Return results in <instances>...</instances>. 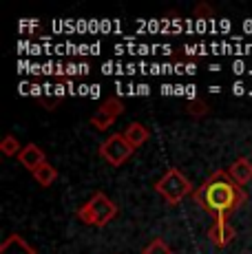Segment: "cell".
I'll return each instance as SVG.
<instances>
[{"instance_id":"4fadbf2b","label":"cell","mask_w":252,"mask_h":254,"mask_svg":"<svg viewBox=\"0 0 252 254\" xmlns=\"http://www.w3.org/2000/svg\"><path fill=\"white\" fill-rule=\"evenodd\" d=\"M142 254H173V250H171V246H168L164 239H153V241L144 248Z\"/></svg>"},{"instance_id":"5bb4252c","label":"cell","mask_w":252,"mask_h":254,"mask_svg":"<svg viewBox=\"0 0 252 254\" xmlns=\"http://www.w3.org/2000/svg\"><path fill=\"white\" fill-rule=\"evenodd\" d=\"M188 113H190V115H195V117H199V115H206V113H208V106L203 104L201 100H195V102H192L190 106H188Z\"/></svg>"},{"instance_id":"6da1fadb","label":"cell","mask_w":252,"mask_h":254,"mask_svg":"<svg viewBox=\"0 0 252 254\" xmlns=\"http://www.w3.org/2000/svg\"><path fill=\"white\" fill-rule=\"evenodd\" d=\"M192 199L215 217V221H228L230 214L246 203L248 194L239 184L232 182L228 170H217L192 192Z\"/></svg>"},{"instance_id":"52a82bcc","label":"cell","mask_w":252,"mask_h":254,"mask_svg":"<svg viewBox=\"0 0 252 254\" xmlns=\"http://www.w3.org/2000/svg\"><path fill=\"white\" fill-rule=\"evenodd\" d=\"M228 175L232 177V182L239 184L241 188H244L246 184L252 182V162H250L248 157L235 159V162L230 164V168H228Z\"/></svg>"},{"instance_id":"7a4b0ae2","label":"cell","mask_w":252,"mask_h":254,"mask_svg":"<svg viewBox=\"0 0 252 254\" xmlns=\"http://www.w3.org/2000/svg\"><path fill=\"white\" fill-rule=\"evenodd\" d=\"M115 214H118V206L104 192H95L89 201L77 208V219L82 223H86V226H95V228H104L106 223L113 221Z\"/></svg>"},{"instance_id":"3957f363","label":"cell","mask_w":252,"mask_h":254,"mask_svg":"<svg viewBox=\"0 0 252 254\" xmlns=\"http://www.w3.org/2000/svg\"><path fill=\"white\" fill-rule=\"evenodd\" d=\"M153 188H155V192H157L166 203H171V206H177L184 197H188V194L192 197V192H195V190H192V184L188 182V177L177 168H168L166 173L155 182Z\"/></svg>"},{"instance_id":"8fae6325","label":"cell","mask_w":252,"mask_h":254,"mask_svg":"<svg viewBox=\"0 0 252 254\" xmlns=\"http://www.w3.org/2000/svg\"><path fill=\"white\" fill-rule=\"evenodd\" d=\"M31 175H33V179H36V182L40 184V186H45V188H49V186H53V184H56V179H58V170L53 168V166H51L49 162L42 164L40 168L33 170Z\"/></svg>"},{"instance_id":"5b68a950","label":"cell","mask_w":252,"mask_h":254,"mask_svg":"<svg viewBox=\"0 0 252 254\" xmlns=\"http://www.w3.org/2000/svg\"><path fill=\"white\" fill-rule=\"evenodd\" d=\"M124 113V104L120 97H109V100L102 102V106L93 113L91 117V124H93L95 130H106L115 124L120 115Z\"/></svg>"},{"instance_id":"7c38bea8","label":"cell","mask_w":252,"mask_h":254,"mask_svg":"<svg viewBox=\"0 0 252 254\" xmlns=\"http://www.w3.org/2000/svg\"><path fill=\"white\" fill-rule=\"evenodd\" d=\"M20 150H22L20 141H18L16 137H13L11 133H9V135H4V139L0 141V153H2V155H7V157H13V155H20Z\"/></svg>"},{"instance_id":"9c48e42d","label":"cell","mask_w":252,"mask_h":254,"mask_svg":"<svg viewBox=\"0 0 252 254\" xmlns=\"http://www.w3.org/2000/svg\"><path fill=\"white\" fill-rule=\"evenodd\" d=\"M124 137L128 139V144L133 146L135 150H137L151 139V130H148L144 124H139V122H133V124H128V128L124 130Z\"/></svg>"},{"instance_id":"2e32d148","label":"cell","mask_w":252,"mask_h":254,"mask_svg":"<svg viewBox=\"0 0 252 254\" xmlns=\"http://www.w3.org/2000/svg\"><path fill=\"white\" fill-rule=\"evenodd\" d=\"M244 93V84H235V95H241Z\"/></svg>"},{"instance_id":"277c9868","label":"cell","mask_w":252,"mask_h":254,"mask_svg":"<svg viewBox=\"0 0 252 254\" xmlns=\"http://www.w3.org/2000/svg\"><path fill=\"white\" fill-rule=\"evenodd\" d=\"M98 153H100V157L104 159L109 166L118 168V166H122V164L128 162L130 155L135 153V148L128 144V139L124 137V133H113L111 137H106L100 144Z\"/></svg>"},{"instance_id":"8992f818","label":"cell","mask_w":252,"mask_h":254,"mask_svg":"<svg viewBox=\"0 0 252 254\" xmlns=\"http://www.w3.org/2000/svg\"><path fill=\"white\" fill-rule=\"evenodd\" d=\"M18 162H20L29 173H33V170H38L42 164H47V155L45 150L40 148V146L36 144H25L20 150V155H18Z\"/></svg>"},{"instance_id":"9a60e30c","label":"cell","mask_w":252,"mask_h":254,"mask_svg":"<svg viewBox=\"0 0 252 254\" xmlns=\"http://www.w3.org/2000/svg\"><path fill=\"white\" fill-rule=\"evenodd\" d=\"M53 89H56V95H58V97H62V95H64V86H62V84H56V86H53Z\"/></svg>"},{"instance_id":"30bf717a","label":"cell","mask_w":252,"mask_h":254,"mask_svg":"<svg viewBox=\"0 0 252 254\" xmlns=\"http://www.w3.org/2000/svg\"><path fill=\"white\" fill-rule=\"evenodd\" d=\"M0 254H38L31 246L18 234H11V237L4 239V243L0 246Z\"/></svg>"},{"instance_id":"ba28073f","label":"cell","mask_w":252,"mask_h":254,"mask_svg":"<svg viewBox=\"0 0 252 254\" xmlns=\"http://www.w3.org/2000/svg\"><path fill=\"white\" fill-rule=\"evenodd\" d=\"M208 239L219 248L228 246V243L235 239V230H232L230 221H215L210 228H208Z\"/></svg>"}]
</instances>
